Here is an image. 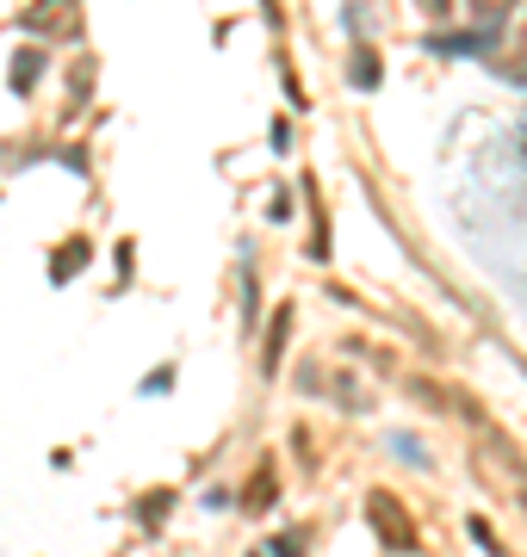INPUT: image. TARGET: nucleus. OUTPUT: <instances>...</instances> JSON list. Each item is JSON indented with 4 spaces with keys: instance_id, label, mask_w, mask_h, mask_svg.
<instances>
[{
    "instance_id": "f257e3e1",
    "label": "nucleus",
    "mask_w": 527,
    "mask_h": 557,
    "mask_svg": "<svg viewBox=\"0 0 527 557\" xmlns=\"http://www.w3.org/2000/svg\"><path fill=\"white\" fill-rule=\"evenodd\" d=\"M32 32H50V38H75L82 25H75V0H38L32 13H25Z\"/></svg>"
},
{
    "instance_id": "f03ea898",
    "label": "nucleus",
    "mask_w": 527,
    "mask_h": 557,
    "mask_svg": "<svg viewBox=\"0 0 527 557\" xmlns=\"http://www.w3.org/2000/svg\"><path fill=\"white\" fill-rule=\"evenodd\" d=\"M372 520H379V533H391V545H416L409 527H404V508H397L391 496H372Z\"/></svg>"
},
{
    "instance_id": "7ed1b4c3",
    "label": "nucleus",
    "mask_w": 527,
    "mask_h": 557,
    "mask_svg": "<svg viewBox=\"0 0 527 557\" xmlns=\"http://www.w3.org/2000/svg\"><path fill=\"white\" fill-rule=\"evenodd\" d=\"M471 13H478V32H497L515 13V0H471Z\"/></svg>"
},
{
    "instance_id": "20e7f679",
    "label": "nucleus",
    "mask_w": 527,
    "mask_h": 557,
    "mask_svg": "<svg viewBox=\"0 0 527 557\" xmlns=\"http://www.w3.org/2000/svg\"><path fill=\"white\" fill-rule=\"evenodd\" d=\"M32 75H38V57H32V50H25V57L13 62V87H20V94H25V87H32Z\"/></svg>"
},
{
    "instance_id": "39448f33",
    "label": "nucleus",
    "mask_w": 527,
    "mask_h": 557,
    "mask_svg": "<svg viewBox=\"0 0 527 557\" xmlns=\"http://www.w3.org/2000/svg\"><path fill=\"white\" fill-rule=\"evenodd\" d=\"M372 75H379V62L360 50V57H354V87H372Z\"/></svg>"
},
{
    "instance_id": "423d86ee",
    "label": "nucleus",
    "mask_w": 527,
    "mask_h": 557,
    "mask_svg": "<svg viewBox=\"0 0 527 557\" xmlns=\"http://www.w3.org/2000/svg\"><path fill=\"white\" fill-rule=\"evenodd\" d=\"M267 496H273V471H261V483H255V490H248V508H261Z\"/></svg>"
},
{
    "instance_id": "0eeeda50",
    "label": "nucleus",
    "mask_w": 527,
    "mask_h": 557,
    "mask_svg": "<svg viewBox=\"0 0 527 557\" xmlns=\"http://www.w3.org/2000/svg\"><path fill=\"white\" fill-rule=\"evenodd\" d=\"M446 7H453V0H422V13H428V20H446Z\"/></svg>"
}]
</instances>
